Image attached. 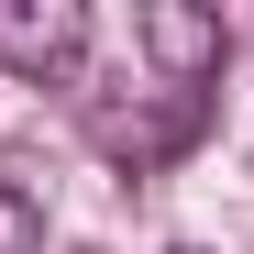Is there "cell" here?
I'll use <instances>...</instances> for the list:
<instances>
[{
	"label": "cell",
	"mask_w": 254,
	"mask_h": 254,
	"mask_svg": "<svg viewBox=\"0 0 254 254\" xmlns=\"http://www.w3.org/2000/svg\"><path fill=\"white\" fill-rule=\"evenodd\" d=\"M89 56V11L77 0H0V66L11 77H66Z\"/></svg>",
	"instance_id": "obj_1"
},
{
	"label": "cell",
	"mask_w": 254,
	"mask_h": 254,
	"mask_svg": "<svg viewBox=\"0 0 254 254\" xmlns=\"http://www.w3.org/2000/svg\"><path fill=\"white\" fill-rule=\"evenodd\" d=\"M133 33H144V56L177 77L188 100H199V77H221V56H232L221 11H199V0H144V11H133Z\"/></svg>",
	"instance_id": "obj_2"
},
{
	"label": "cell",
	"mask_w": 254,
	"mask_h": 254,
	"mask_svg": "<svg viewBox=\"0 0 254 254\" xmlns=\"http://www.w3.org/2000/svg\"><path fill=\"white\" fill-rule=\"evenodd\" d=\"M89 133H100V155H122V166H166V155H177V144L199 133V100L177 89L166 111H100Z\"/></svg>",
	"instance_id": "obj_3"
},
{
	"label": "cell",
	"mask_w": 254,
	"mask_h": 254,
	"mask_svg": "<svg viewBox=\"0 0 254 254\" xmlns=\"http://www.w3.org/2000/svg\"><path fill=\"white\" fill-rule=\"evenodd\" d=\"M0 254H45V199L22 177H0Z\"/></svg>",
	"instance_id": "obj_4"
},
{
	"label": "cell",
	"mask_w": 254,
	"mask_h": 254,
	"mask_svg": "<svg viewBox=\"0 0 254 254\" xmlns=\"http://www.w3.org/2000/svg\"><path fill=\"white\" fill-rule=\"evenodd\" d=\"M177 254H199V243H177Z\"/></svg>",
	"instance_id": "obj_5"
}]
</instances>
